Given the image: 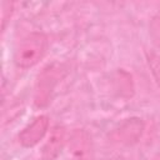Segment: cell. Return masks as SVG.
<instances>
[{
  "label": "cell",
  "mask_w": 160,
  "mask_h": 160,
  "mask_svg": "<svg viewBox=\"0 0 160 160\" xmlns=\"http://www.w3.org/2000/svg\"><path fill=\"white\" fill-rule=\"evenodd\" d=\"M65 141V130L62 128H55L50 134V138L44 145L42 149V159L44 160H54L59 152L61 151Z\"/></svg>",
  "instance_id": "5b68a950"
},
{
  "label": "cell",
  "mask_w": 160,
  "mask_h": 160,
  "mask_svg": "<svg viewBox=\"0 0 160 160\" xmlns=\"http://www.w3.org/2000/svg\"><path fill=\"white\" fill-rule=\"evenodd\" d=\"M61 78V69L56 65H49L39 75L36 89H35V105L44 106L48 104L51 92L58 85Z\"/></svg>",
  "instance_id": "7a4b0ae2"
},
{
  "label": "cell",
  "mask_w": 160,
  "mask_h": 160,
  "mask_svg": "<svg viewBox=\"0 0 160 160\" xmlns=\"http://www.w3.org/2000/svg\"><path fill=\"white\" fill-rule=\"evenodd\" d=\"M69 149L74 160H94L91 139L84 130H75L71 134Z\"/></svg>",
  "instance_id": "277c9868"
},
{
  "label": "cell",
  "mask_w": 160,
  "mask_h": 160,
  "mask_svg": "<svg viewBox=\"0 0 160 160\" xmlns=\"http://www.w3.org/2000/svg\"><path fill=\"white\" fill-rule=\"evenodd\" d=\"M49 128V118L46 115H40L34 119L20 134L19 141L25 148H31L36 145L46 134Z\"/></svg>",
  "instance_id": "3957f363"
},
{
  "label": "cell",
  "mask_w": 160,
  "mask_h": 160,
  "mask_svg": "<svg viewBox=\"0 0 160 160\" xmlns=\"http://www.w3.org/2000/svg\"><path fill=\"white\" fill-rule=\"evenodd\" d=\"M154 160H160V154H159V155H158V156H156Z\"/></svg>",
  "instance_id": "8992f818"
},
{
  "label": "cell",
  "mask_w": 160,
  "mask_h": 160,
  "mask_svg": "<svg viewBox=\"0 0 160 160\" xmlns=\"http://www.w3.org/2000/svg\"><path fill=\"white\" fill-rule=\"evenodd\" d=\"M48 46V39L42 32H31L25 36L15 50L14 60L16 66L29 69L39 62Z\"/></svg>",
  "instance_id": "6da1fadb"
}]
</instances>
